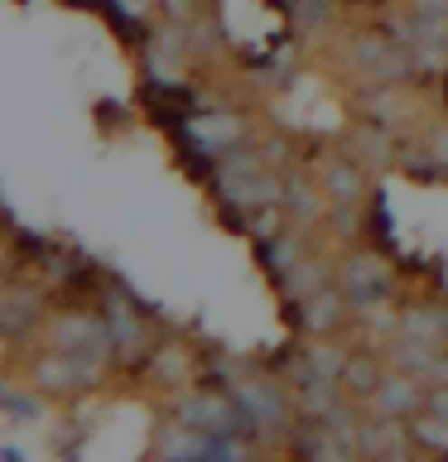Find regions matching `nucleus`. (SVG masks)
<instances>
[{"instance_id": "1", "label": "nucleus", "mask_w": 448, "mask_h": 462, "mask_svg": "<svg viewBox=\"0 0 448 462\" xmlns=\"http://www.w3.org/2000/svg\"><path fill=\"white\" fill-rule=\"evenodd\" d=\"M419 400V390L410 381H381V390H376V404L390 414H400V410H410V404Z\"/></svg>"}, {"instance_id": "3", "label": "nucleus", "mask_w": 448, "mask_h": 462, "mask_svg": "<svg viewBox=\"0 0 448 462\" xmlns=\"http://www.w3.org/2000/svg\"><path fill=\"white\" fill-rule=\"evenodd\" d=\"M429 404H434V414H443V410H448V390H439V395H434Z\"/></svg>"}, {"instance_id": "2", "label": "nucleus", "mask_w": 448, "mask_h": 462, "mask_svg": "<svg viewBox=\"0 0 448 462\" xmlns=\"http://www.w3.org/2000/svg\"><path fill=\"white\" fill-rule=\"evenodd\" d=\"M328 188H332V198H357V188H361V179H357V173L352 169H332L328 173Z\"/></svg>"}]
</instances>
